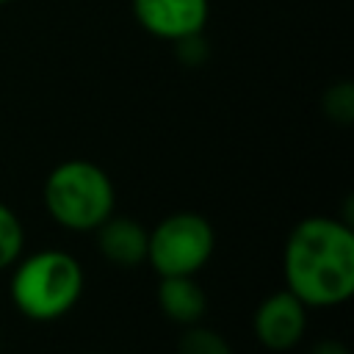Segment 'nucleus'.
I'll return each mask as SVG.
<instances>
[{
    "label": "nucleus",
    "mask_w": 354,
    "mask_h": 354,
    "mask_svg": "<svg viewBox=\"0 0 354 354\" xmlns=\"http://www.w3.org/2000/svg\"><path fill=\"white\" fill-rule=\"evenodd\" d=\"M285 288L307 307H337L354 293V232L332 216L301 218L282 252Z\"/></svg>",
    "instance_id": "obj_1"
},
{
    "label": "nucleus",
    "mask_w": 354,
    "mask_h": 354,
    "mask_svg": "<svg viewBox=\"0 0 354 354\" xmlns=\"http://www.w3.org/2000/svg\"><path fill=\"white\" fill-rule=\"evenodd\" d=\"M86 274L77 257L64 249H41L11 266L8 293L14 307L30 321H58L83 296Z\"/></svg>",
    "instance_id": "obj_2"
},
{
    "label": "nucleus",
    "mask_w": 354,
    "mask_h": 354,
    "mask_svg": "<svg viewBox=\"0 0 354 354\" xmlns=\"http://www.w3.org/2000/svg\"><path fill=\"white\" fill-rule=\"evenodd\" d=\"M44 207L58 227L72 232H94L113 213L116 188L102 166L72 158L47 174Z\"/></svg>",
    "instance_id": "obj_3"
},
{
    "label": "nucleus",
    "mask_w": 354,
    "mask_h": 354,
    "mask_svg": "<svg viewBox=\"0 0 354 354\" xmlns=\"http://www.w3.org/2000/svg\"><path fill=\"white\" fill-rule=\"evenodd\" d=\"M216 249L213 224L191 210L171 213L149 230L147 263L158 277H196Z\"/></svg>",
    "instance_id": "obj_4"
},
{
    "label": "nucleus",
    "mask_w": 354,
    "mask_h": 354,
    "mask_svg": "<svg viewBox=\"0 0 354 354\" xmlns=\"http://www.w3.org/2000/svg\"><path fill=\"white\" fill-rule=\"evenodd\" d=\"M252 329L260 346L268 351L293 348L307 332V304L288 288L266 296L252 318Z\"/></svg>",
    "instance_id": "obj_5"
},
{
    "label": "nucleus",
    "mask_w": 354,
    "mask_h": 354,
    "mask_svg": "<svg viewBox=\"0 0 354 354\" xmlns=\"http://www.w3.org/2000/svg\"><path fill=\"white\" fill-rule=\"evenodd\" d=\"M210 14L207 0H133V17L138 25L166 41H180L185 36L202 33Z\"/></svg>",
    "instance_id": "obj_6"
},
{
    "label": "nucleus",
    "mask_w": 354,
    "mask_h": 354,
    "mask_svg": "<svg viewBox=\"0 0 354 354\" xmlns=\"http://www.w3.org/2000/svg\"><path fill=\"white\" fill-rule=\"evenodd\" d=\"M97 246L100 254L116 266V268H136L147 263V243H149V230L138 224L130 216H108L97 230Z\"/></svg>",
    "instance_id": "obj_7"
},
{
    "label": "nucleus",
    "mask_w": 354,
    "mask_h": 354,
    "mask_svg": "<svg viewBox=\"0 0 354 354\" xmlns=\"http://www.w3.org/2000/svg\"><path fill=\"white\" fill-rule=\"evenodd\" d=\"M158 304L163 315L180 326L199 324L207 310V296L196 277H160Z\"/></svg>",
    "instance_id": "obj_8"
},
{
    "label": "nucleus",
    "mask_w": 354,
    "mask_h": 354,
    "mask_svg": "<svg viewBox=\"0 0 354 354\" xmlns=\"http://www.w3.org/2000/svg\"><path fill=\"white\" fill-rule=\"evenodd\" d=\"M25 249V227L19 221V216L0 202V271L11 268Z\"/></svg>",
    "instance_id": "obj_9"
},
{
    "label": "nucleus",
    "mask_w": 354,
    "mask_h": 354,
    "mask_svg": "<svg viewBox=\"0 0 354 354\" xmlns=\"http://www.w3.org/2000/svg\"><path fill=\"white\" fill-rule=\"evenodd\" d=\"M177 354H232V346L216 329L191 324L177 340Z\"/></svg>",
    "instance_id": "obj_10"
},
{
    "label": "nucleus",
    "mask_w": 354,
    "mask_h": 354,
    "mask_svg": "<svg viewBox=\"0 0 354 354\" xmlns=\"http://www.w3.org/2000/svg\"><path fill=\"white\" fill-rule=\"evenodd\" d=\"M324 113L332 122H337V124H348L354 119V88H351V83L340 80V83L326 88V94H324Z\"/></svg>",
    "instance_id": "obj_11"
},
{
    "label": "nucleus",
    "mask_w": 354,
    "mask_h": 354,
    "mask_svg": "<svg viewBox=\"0 0 354 354\" xmlns=\"http://www.w3.org/2000/svg\"><path fill=\"white\" fill-rule=\"evenodd\" d=\"M310 354H351V351H348V346H346V343L326 337V340H318V343L313 346V351H310Z\"/></svg>",
    "instance_id": "obj_12"
},
{
    "label": "nucleus",
    "mask_w": 354,
    "mask_h": 354,
    "mask_svg": "<svg viewBox=\"0 0 354 354\" xmlns=\"http://www.w3.org/2000/svg\"><path fill=\"white\" fill-rule=\"evenodd\" d=\"M91 354H108V351H91Z\"/></svg>",
    "instance_id": "obj_13"
},
{
    "label": "nucleus",
    "mask_w": 354,
    "mask_h": 354,
    "mask_svg": "<svg viewBox=\"0 0 354 354\" xmlns=\"http://www.w3.org/2000/svg\"><path fill=\"white\" fill-rule=\"evenodd\" d=\"M3 3H8V0H0V6H3Z\"/></svg>",
    "instance_id": "obj_14"
}]
</instances>
